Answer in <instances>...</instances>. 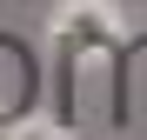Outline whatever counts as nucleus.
<instances>
[{
    "label": "nucleus",
    "mask_w": 147,
    "mask_h": 140,
    "mask_svg": "<svg viewBox=\"0 0 147 140\" xmlns=\"http://www.w3.org/2000/svg\"><path fill=\"white\" fill-rule=\"evenodd\" d=\"M114 27H120L114 0H60V7H54V33H60V47H67V54L114 47Z\"/></svg>",
    "instance_id": "obj_1"
},
{
    "label": "nucleus",
    "mask_w": 147,
    "mask_h": 140,
    "mask_svg": "<svg viewBox=\"0 0 147 140\" xmlns=\"http://www.w3.org/2000/svg\"><path fill=\"white\" fill-rule=\"evenodd\" d=\"M13 140H74V133L54 127V120H27V127H13Z\"/></svg>",
    "instance_id": "obj_2"
},
{
    "label": "nucleus",
    "mask_w": 147,
    "mask_h": 140,
    "mask_svg": "<svg viewBox=\"0 0 147 140\" xmlns=\"http://www.w3.org/2000/svg\"><path fill=\"white\" fill-rule=\"evenodd\" d=\"M0 140H13V127H0Z\"/></svg>",
    "instance_id": "obj_3"
}]
</instances>
